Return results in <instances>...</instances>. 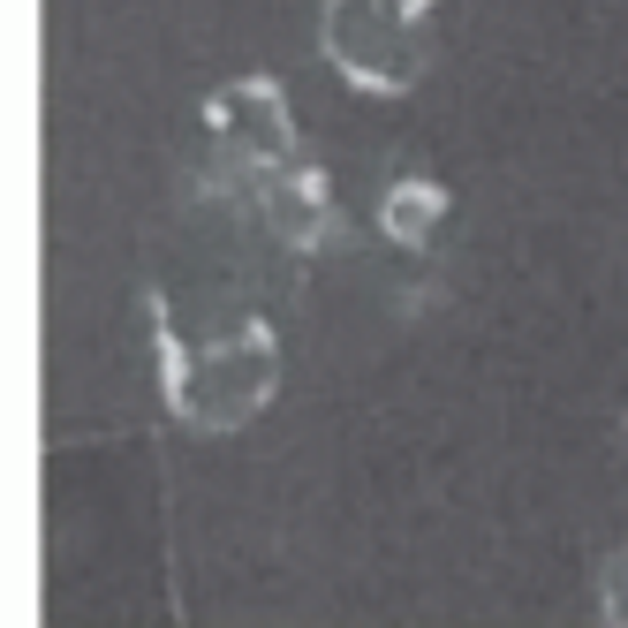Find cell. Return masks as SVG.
Returning a JSON list of instances; mask_svg holds the SVG:
<instances>
[{"label":"cell","instance_id":"cell-2","mask_svg":"<svg viewBox=\"0 0 628 628\" xmlns=\"http://www.w3.org/2000/svg\"><path fill=\"white\" fill-rule=\"evenodd\" d=\"M432 220H440V189H417V182H402V189L386 197V227H394L402 243H424V235H432Z\"/></svg>","mask_w":628,"mask_h":628},{"label":"cell","instance_id":"cell-1","mask_svg":"<svg viewBox=\"0 0 628 628\" xmlns=\"http://www.w3.org/2000/svg\"><path fill=\"white\" fill-rule=\"evenodd\" d=\"M325 46L356 84L402 91L417 76V46H409V23H402L394 0H333L325 8Z\"/></svg>","mask_w":628,"mask_h":628}]
</instances>
